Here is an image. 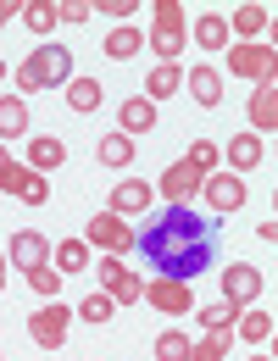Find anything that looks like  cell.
<instances>
[{"mask_svg":"<svg viewBox=\"0 0 278 361\" xmlns=\"http://www.w3.org/2000/svg\"><path fill=\"white\" fill-rule=\"evenodd\" d=\"M139 256L156 278L195 283L200 272L217 262V223L200 217L195 206H162L139 228Z\"/></svg>","mask_w":278,"mask_h":361,"instance_id":"cell-1","label":"cell"},{"mask_svg":"<svg viewBox=\"0 0 278 361\" xmlns=\"http://www.w3.org/2000/svg\"><path fill=\"white\" fill-rule=\"evenodd\" d=\"M229 73L234 78H250L256 90H262V84H278V50L262 45V39H256V45H234L229 50Z\"/></svg>","mask_w":278,"mask_h":361,"instance_id":"cell-2","label":"cell"},{"mask_svg":"<svg viewBox=\"0 0 278 361\" xmlns=\"http://www.w3.org/2000/svg\"><path fill=\"white\" fill-rule=\"evenodd\" d=\"M90 250H106V256L139 250V228H128V217H117V212H95L90 217Z\"/></svg>","mask_w":278,"mask_h":361,"instance_id":"cell-3","label":"cell"},{"mask_svg":"<svg viewBox=\"0 0 278 361\" xmlns=\"http://www.w3.org/2000/svg\"><path fill=\"white\" fill-rule=\"evenodd\" d=\"M73 317H78V312H67L61 300H45L40 312L28 317V339H34L40 350H61V345H67V328H73Z\"/></svg>","mask_w":278,"mask_h":361,"instance_id":"cell-4","label":"cell"},{"mask_svg":"<svg viewBox=\"0 0 278 361\" xmlns=\"http://www.w3.org/2000/svg\"><path fill=\"white\" fill-rule=\"evenodd\" d=\"M145 306H156L162 317H189V312H195V283L150 278V283H145Z\"/></svg>","mask_w":278,"mask_h":361,"instance_id":"cell-5","label":"cell"},{"mask_svg":"<svg viewBox=\"0 0 278 361\" xmlns=\"http://www.w3.org/2000/svg\"><path fill=\"white\" fill-rule=\"evenodd\" d=\"M100 289L117 300V306H134V300H145V278L139 272H128L123 267V256H100Z\"/></svg>","mask_w":278,"mask_h":361,"instance_id":"cell-6","label":"cell"},{"mask_svg":"<svg viewBox=\"0 0 278 361\" xmlns=\"http://www.w3.org/2000/svg\"><path fill=\"white\" fill-rule=\"evenodd\" d=\"M262 267H250V262H234L229 272H223V300H229L234 312H250L256 300H262Z\"/></svg>","mask_w":278,"mask_h":361,"instance_id":"cell-7","label":"cell"},{"mask_svg":"<svg viewBox=\"0 0 278 361\" xmlns=\"http://www.w3.org/2000/svg\"><path fill=\"white\" fill-rule=\"evenodd\" d=\"M0 195H17L23 206H45V200H50V183H45V173H34L28 161H11V167L0 173Z\"/></svg>","mask_w":278,"mask_h":361,"instance_id":"cell-8","label":"cell"},{"mask_svg":"<svg viewBox=\"0 0 278 361\" xmlns=\"http://www.w3.org/2000/svg\"><path fill=\"white\" fill-rule=\"evenodd\" d=\"M200 195H206V206H212L217 217H229V212H239V206H245V178H239V173H229V167H217L212 178L200 183Z\"/></svg>","mask_w":278,"mask_h":361,"instance_id":"cell-9","label":"cell"},{"mask_svg":"<svg viewBox=\"0 0 278 361\" xmlns=\"http://www.w3.org/2000/svg\"><path fill=\"white\" fill-rule=\"evenodd\" d=\"M50 239L40 233V228H23V233H11V250H6V262L17 272H34V267H50Z\"/></svg>","mask_w":278,"mask_h":361,"instance_id":"cell-10","label":"cell"},{"mask_svg":"<svg viewBox=\"0 0 278 361\" xmlns=\"http://www.w3.org/2000/svg\"><path fill=\"white\" fill-rule=\"evenodd\" d=\"M200 183H206V173H195L189 156H184V161H173V167L156 178V189L167 195V206H189V195H200Z\"/></svg>","mask_w":278,"mask_h":361,"instance_id":"cell-11","label":"cell"},{"mask_svg":"<svg viewBox=\"0 0 278 361\" xmlns=\"http://www.w3.org/2000/svg\"><path fill=\"white\" fill-rule=\"evenodd\" d=\"M150 206H156V183H145V178H123L111 189V212L117 217H150Z\"/></svg>","mask_w":278,"mask_h":361,"instance_id":"cell-12","label":"cell"},{"mask_svg":"<svg viewBox=\"0 0 278 361\" xmlns=\"http://www.w3.org/2000/svg\"><path fill=\"white\" fill-rule=\"evenodd\" d=\"M262 156H267V145H262V134H250V128H245V134H234L229 150H223L229 173H239V178H245V173H256V167H262Z\"/></svg>","mask_w":278,"mask_h":361,"instance_id":"cell-13","label":"cell"},{"mask_svg":"<svg viewBox=\"0 0 278 361\" xmlns=\"http://www.w3.org/2000/svg\"><path fill=\"white\" fill-rule=\"evenodd\" d=\"M117 128H123L128 139L150 134V128H156V100H145V94H128V100L117 106Z\"/></svg>","mask_w":278,"mask_h":361,"instance_id":"cell-14","label":"cell"},{"mask_svg":"<svg viewBox=\"0 0 278 361\" xmlns=\"http://www.w3.org/2000/svg\"><path fill=\"white\" fill-rule=\"evenodd\" d=\"M245 117H250V134H278V84H262L250 94Z\"/></svg>","mask_w":278,"mask_h":361,"instance_id":"cell-15","label":"cell"},{"mask_svg":"<svg viewBox=\"0 0 278 361\" xmlns=\"http://www.w3.org/2000/svg\"><path fill=\"white\" fill-rule=\"evenodd\" d=\"M184 90L195 94V106L212 111V106H223V73H217V67H189V73H184Z\"/></svg>","mask_w":278,"mask_h":361,"instance_id":"cell-16","label":"cell"},{"mask_svg":"<svg viewBox=\"0 0 278 361\" xmlns=\"http://www.w3.org/2000/svg\"><path fill=\"white\" fill-rule=\"evenodd\" d=\"M189 34H195V45H200V50H229V45H234V28H229V17H217V11H200Z\"/></svg>","mask_w":278,"mask_h":361,"instance_id":"cell-17","label":"cell"},{"mask_svg":"<svg viewBox=\"0 0 278 361\" xmlns=\"http://www.w3.org/2000/svg\"><path fill=\"white\" fill-rule=\"evenodd\" d=\"M17 90L23 94H40V90H56L50 84V45H40L23 67H17Z\"/></svg>","mask_w":278,"mask_h":361,"instance_id":"cell-18","label":"cell"},{"mask_svg":"<svg viewBox=\"0 0 278 361\" xmlns=\"http://www.w3.org/2000/svg\"><path fill=\"white\" fill-rule=\"evenodd\" d=\"M134 139L123 134V128H117V134H106V139H95V161H100V167H111V173H123V167H128V161H134Z\"/></svg>","mask_w":278,"mask_h":361,"instance_id":"cell-19","label":"cell"},{"mask_svg":"<svg viewBox=\"0 0 278 361\" xmlns=\"http://www.w3.org/2000/svg\"><path fill=\"white\" fill-rule=\"evenodd\" d=\"M61 161H67V139H56V134L28 139V167H34V173H56Z\"/></svg>","mask_w":278,"mask_h":361,"instance_id":"cell-20","label":"cell"},{"mask_svg":"<svg viewBox=\"0 0 278 361\" xmlns=\"http://www.w3.org/2000/svg\"><path fill=\"white\" fill-rule=\"evenodd\" d=\"M145 45H150V39L139 34L134 23H117V28L106 34V45H100V50H106L111 61H134V56H139V50H145Z\"/></svg>","mask_w":278,"mask_h":361,"instance_id":"cell-21","label":"cell"},{"mask_svg":"<svg viewBox=\"0 0 278 361\" xmlns=\"http://www.w3.org/2000/svg\"><path fill=\"white\" fill-rule=\"evenodd\" d=\"M267 23H273V11L267 6H234V34H239V45H256V34H267Z\"/></svg>","mask_w":278,"mask_h":361,"instance_id":"cell-22","label":"cell"},{"mask_svg":"<svg viewBox=\"0 0 278 361\" xmlns=\"http://www.w3.org/2000/svg\"><path fill=\"white\" fill-rule=\"evenodd\" d=\"M184 90V67L179 61H156L150 78H145V100H162V94H179Z\"/></svg>","mask_w":278,"mask_h":361,"instance_id":"cell-23","label":"cell"},{"mask_svg":"<svg viewBox=\"0 0 278 361\" xmlns=\"http://www.w3.org/2000/svg\"><path fill=\"white\" fill-rule=\"evenodd\" d=\"M23 134H28V100L0 94V139H23Z\"/></svg>","mask_w":278,"mask_h":361,"instance_id":"cell-24","label":"cell"},{"mask_svg":"<svg viewBox=\"0 0 278 361\" xmlns=\"http://www.w3.org/2000/svg\"><path fill=\"white\" fill-rule=\"evenodd\" d=\"M239 317H245V312H234L229 300H217V306H195V322H200L206 334H239Z\"/></svg>","mask_w":278,"mask_h":361,"instance_id":"cell-25","label":"cell"},{"mask_svg":"<svg viewBox=\"0 0 278 361\" xmlns=\"http://www.w3.org/2000/svg\"><path fill=\"white\" fill-rule=\"evenodd\" d=\"M50 262H56V272H61V278H67V272H84V267H90V239H61Z\"/></svg>","mask_w":278,"mask_h":361,"instance_id":"cell-26","label":"cell"},{"mask_svg":"<svg viewBox=\"0 0 278 361\" xmlns=\"http://www.w3.org/2000/svg\"><path fill=\"white\" fill-rule=\"evenodd\" d=\"M56 23H61V6H50V0H28L23 6V28L28 34H56Z\"/></svg>","mask_w":278,"mask_h":361,"instance_id":"cell-27","label":"cell"},{"mask_svg":"<svg viewBox=\"0 0 278 361\" xmlns=\"http://www.w3.org/2000/svg\"><path fill=\"white\" fill-rule=\"evenodd\" d=\"M189 45V28H150V50L162 56V61H179Z\"/></svg>","mask_w":278,"mask_h":361,"instance_id":"cell-28","label":"cell"},{"mask_svg":"<svg viewBox=\"0 0 278 361\" xmlns=\"http://www.w3.org/2000/svg\"><path fill=\"white\" fill-rule=\"evenodd\" d=\"M195 356V339L179 334V328H167V334H156V361H189Z\"/></svg>","mask_w":278,"mask_h":361,"instance_id":"cell-29","label":"cell"},{"mask_svg":"<svg viewBox=\"0 0 278 361\" xmlns=\"http://www.w3.org/2000/svg\"><path fill=\"white\" fill-rule=\"evenodd\" d=\"M278 334V322L267 312H256V306H250V312L239 317V339H245V345H262V339H273Z\"/></svg>","mask_w":278,"mask_h":361,"instance_id":"cell-30","label":"cell"},{"mask_svg":"<svg viewBox=\"0 0 278 361\" xmlns=\"http://www.w3.org/2000/svg\"><path fill=\"white\" fill-rule=\"evenodd\" d=\"M100 78H73V84H67V106H73V111H95V106H100Z\"/></svg>","mask_w":278,"mask_h":361,"instance_id":"cell-31","label":"cell"},{"mask_svg":"<svg viewBox=\"0 0 278 361\" xmlns=\"http://www.w3.org/2000/svg\"><path fill=\"white\" fill-rule=\"evenodd\" d=\"M229 350H234V334H206V339H195L189 361H229Z\"/></svg>","mask_w":278,"mask_h":361,"instance_id":"cell-32","label":"cell"},{"mask_svg":"<svg viewBox=\"0 0 278 361\" xmlns=\"http://www.w3.org/2000/svg\"><path fill=\"white\" fill-rule=\"evenodd\" d=\"M78 317H84V322H95V328H100V322H111V317H117V300H111L106 289H95L90 300L78 306Z\"/></svg>","mask_w":278,"mask_h":361,"instance_id":"cell-33","label":"cell"},{"mask_svg":"<svg viewBox=\"0 0 278 361\" xmlns=\"http://www.w3.org/2000/svg\"><path fill=\"white\" fill-rule=\"evenodd\" d=\"M217 161H223V150H217L212 139H195V145H189V167H195V173H206V178H212V173H217Z\"/></svg>","mask_w":278,"mask_h":361,"instance_id":"cell-34","label":"cell"},{"mask_svg":"<svg viewBox=\"0 0 278 361\" xmlns=\"http://www.w3.org/2000/svg\"><path fill=\"white\" fill-rule=\"evenodd\" d=\"M150 28H184V0H156Z\"/></svg>","mask_w":278,"mask_h":361,"instance_id":"cell-35","label":"cell"},{"mask_svg":"<svg viewBox=\"0 0 278 361\" xmlns=\"http://www.w3.org/2000/svg\"><path fill=\"white\" fill-rule=\"evenodd\" d=\"M28 283H34L45 300H56V289H61V272H56V262H50V267H34V272H28Z\"/></svg>","mask_w":278,"mask_h":361,"instance_id":"cell-36","label":"cell"},{"mask_svg":"<svg viewBox=\"0 0 278 361\" xmlns=\"http://www.w3.org/2000/svg\"><path fill=\"white\" fill-rule=\"evenodd\" d=\"M50 84H73V50L50 45Z\"/></svg>","mask_w":278,"mask_h":361,"instance_id":"cell-37","label":"cell"},{"mask_svg":"<svg viewBox=\"0 0 278 361\" xmlns=\"http://www.w3.org/2000/svg\"><path fill=\"white\" fill-rule=\"evenodd\" d=\"M100 11H106V17H117V23H128V17L139 11V0H100Z\"/></svg>","mask_w":278,"mask_h":361,"instance_id":"cell-38","label":"cell"},{"mask_svg":"<svg viewBox=\"0 0 278 361\" xmlns=\"http://www.w3.org/2000/svg\"><path fill=\"white\" fill-rule=\"evenodd\" d=\"M61 23H90V0H61Z\"/></svg>","mask_w":278,"mask_h":361,"instance_id":"cell-39","label":"cell"},{"mask_svg":"<svg viewBox=\"0 0 278 361\" xmlns=\"http://www.w3.org/2000/svg\"><path fill=\"white\" fill-rule=\"evenodd\" d=\"M256 233H262V239H267V245H278V217H267V223L256 228Z\"/></svg>","mask_w":278,"mask_h":361,"instance_id":"cell-40","label":"cell"},{"mask_svg":"<svg viewBox=\"0 0 278 361\" xmlns=\"http://www.w3.org/2000/svg\"><path fill=\"white\" fill-rule=\"evenodd\" d=\"M267 45L278 50V17H273V23H267Z\"/></svg>","mask_w":278,"mask_h":361,"instance_id":"cell-41","label":"cell"},{"mask_svg":"<svg viewBox=\"0 0 278 361\" xmlns=\"http://www.w3.org/2000/svg\"><path fill=\"white\" fill-rule=\"evenodd\" d=\"M11 11H17V6H6V0H0V28H6V23H11Z\"/></svg>","mask_w":278,"mask_h":361,"instance_id":"cell-42","label":"cell"},{"mask_svg":"<svg viewBox=\"0 0 278 361\" xmlns=\"http://www.w3.org/2000/svg\"><path fill=\"white\" fill-rule=\"evenodd\" d=\"M6 167H11V150H6V145H0V173H6Z\"/></svg>","mask_w":278,"mask_h":361,"instance_id":"cell-43","label":"cell"},{"mask_svg":"<svg viewBox=\"0 0 278 361\" xmlns=\"http://www.w3.org/2000/svg\"><path fill=\"white\" fill-rule=\"evenodd\" d=\"M6 267H11V262H6V250H0V289H6Z\"/></svg>","mask_w":278,"mask_h":361,"instance_id":"cell-44","label":"cell"},{"mask_svg":"<svg viewBox=\"0 0 278 361\" xmlns=\"http://www.w3.org/2000/svg\"><path fill=\"white\" fill-rule=\"evenodd\" d=\"M273 217H278V183H273Z\"/></svg>","mask_w":278,"mask_h":361,"instance_id":"cell-45","label":"cell"},{"mask_svg":"<svg viewBox=\"0 0 278 361\" xmlns=\"http://www.w3.org/2000/svg\"><path fill=\"white\" fill-rule=\"evenodd\" d=\"M273 361H278V334H273Z\"/></svg>","mask_w":278,"mask_h":361,"instance_id":"cell-46","label":"cell"},{"mask_svg":"<svg viewBox=\"0 0 278 361\" xmlns=\"http://www.w3.org/2000/svg\"><path fill=\"white\" fill-rule=\"evenodd\" d=\"M250 361H273V356H250Z\"/></svg>","mask_w":278,"mask_h":361,"instance_id":"cell-47","label":"cell"},{"mask_svg":"<svg viewBox=\"0 0 278 361\" xmlns=\"http://www.w3.org/2000/svg\"><path fill=\"white\" fill-rule=\"evenodd\" d=\"M0 78H6V67H0Z\"/></svg>","mask_w":278,"mask_h":361,"instance_id":"cell-48","label":"cell"},{"mask_svg":"<svg viewBox=\"0 0 278 361\" xmlns=\"http://www.w3.org/2000/svg\"><path fill=\"white\" fill-rule=\"evenodd\" d=\"M273 150H278V139H273Z\"/></svg>","mask_w":278,"mask_h":361,"instance_id":"cell-49","label":"cell"}]
</instances>
